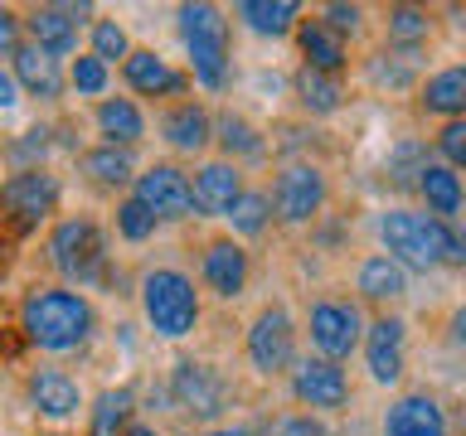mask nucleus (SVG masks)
Returning a JSON list of instances; mask_svg holds the SVG:
<instances>
[{
  "label": "nucleus",
  "mask_w": 466,
  "mask_h": 436,
  "mask_svg": "<svg viewBox=\"0 0 466 436\" xmlns=\"http://www.w3.org/2000/svg\"><path fill=\"white\" fill-rule=\"evenodd\" d=\"M20 15H15L10 5H0V54H15L20 49Z\"/></svg>",
  "instance_id": "44"
},
{
  "label": "nucleus",
  "mask_w": 466,
  "mask_h": 436,
  "mask_svg": "<svg viewBox=\"0 0 466 436\" xmlns=\"http://www.w3.org/2000/svg\"><path fill=\"white\" fill-rule=\"evenodd\" d=\"M379 253L393 257L399 267L413 276V272H442V243H437V218L422 213V209H408V203H393V209L379 213Z\"/></svg>",
  "instance_id": "5"
},
{
  "label": "nucleus",
  "mask_w": 466,
  "mask_h": 436,
  "mask_svg": "<svg viewBox=\"0 0 466 436\" xmlns=\"http://www.w3.org/2000/svg\"><path fill=\"white\" fill-rule=\"evenodd\" d=\"M413 189H418V199L428 203L422 213H432V218H461L466 213V180L457 170H447L442 160H428Z\"/></svg>",
  "instance_id": "24"
},
{
  "label": "nucleus",
  "mask_w": 466,
  "mask_h": 436,
  "mask_svg": "<svg viewBox=\"0 0 466 436\" xmlns=\"http://www.w3.org/2000/svg\"><path fill=\"white\" fill-rule=\"evenodd\" d=\"M291 398H297L311 417H330V412H345L350 407V373L345 363H330L320 354H306L291 363Z\"/></svg>",
  "instance_id": "11"
},
{
  "label": "nucleus",
  "mask_w": 466,
  "mask_h": 436,
  "mask_svg": "<svg viewBox=\"0 0 466 436\" xmlns=\"http://www.w3.org/2000/svg\"><path fill=\"white\" fill-rule=\"evenodd\" d=\"M437 243H442V267L466 272V228H461V218H437Z\"/></svg>",
  "instance_id": "42"
},
{
  "label": "nucleus",
  "mask_w": 466,
  "mask_h": 436,
  "mask_svg": "<svg viewBox=\"0 0 466 436\" xmlns=\"http://www.w3.org/2000/svg\"><path fill=\"white\" fill-rule=\"evenodd\" d=\"M364 78H370L379 93H413L418 87V64L393 49H379L370 54V64H364Z\"/></svg>",
  "instance_id": "33"
},
{
  "label": "nucleus",
  "mask_w": 466,
  "mask_h": 436,
  "mask_svg": "<svg viewBox=\"0 0 466 436\" xmlns=\"http://www.w3.org/2000/svg\"><path fill=\"white\" fill-rule=\"evenodd\" d=\"M87 15H93V5H35V10H25V35L29 44H35L39 54H49V58H73L78 54V29L87 25Z\"/></svg>",
  "instance_id": "14"
},
{
  "label": "nucleus",
  "mask_w": 466,
  "mask_h": 436,
  "mask_svg": "<svg viewBox=\"0 0 466 436\" xmlns=\"http://www.w3.org/2000/svg\"><path fill=\"white\" fill-rule=\"evenodd\" d=\"M291 93H297L301 112L306 116H335L345 107V83L330 78V73H316V68H297V78H291Z\"/></svg>",
  "instance_id": "30"
},
{
  "label": "nucleus",
  "mask_w": 466,
  "mask_h": 436,
  "mask_svg": "<svg viewBox=\"0 0 466 436\" xmlns=\"http://www.w3.org/2000/svg\"><path fill=\"white\" fill-rule=\"evenodd\" d=\"M272 218H282V223L301 228V223H316L320 213H326L330 203V174L316 165V160H287L282 170H277L272 180Z\"/></svg>",
  "instance_id": "6"
},
{
  "label": "nucleus",
  "mask_w": 466,
  "mask_h": 436,
  "mask_svg": "<svg viewBox=\"0 0 466 436\" xmlns=\"http://www.w3.org/2000/svg\"><path fill=\"white\" fill-rule=\"evenodd\" d=\"M214 145L224 151L228 165H258V160H268V136H262V126H253L243 112L214 116Z\"/></svg>",
  "instance_id": "25"
},
{
  "label": "nucleus",
  "mask_w": 466,
  "mask_h": 436,
  "mask_svg": "<svg viewBox=\"0 0 466 436\" xmlns=\"http://www.w3.org/2000/svg\"><path fill=\"white\" fill-rule=\"evenodd\" d=\"M316 238H320V247H335V243L345 238V223H330V228H320Z\"/></svg>",
  "instance_id": "47"
},
{
  "label": "nucleus",
  "mask_w": 466,
  "mask_h": 436,
  "mask_svg": "<svg viewBox=\"0 0 466 436\" xmlns=\"http://www.w3.org/2000/svg\"><path fill=\"white\" fill-rule=\"evenodd\" d=\"M87 54L97 58L102 68H112V64H127V54H131V35L116 20H93V29H87Z\"/></svg>",
  "instance_id": "36"
},
{
  "label": "nucleus",
  "mask_w": 466,
  "mask_h": 436,
  "mask_svg": "<svg viewBox=\"0 0 466 436\" xmlns=\"http://www.w3.org/2000/svg\"><path fill=\"white\" fill-rule=\"evenodd\" d=\"M243 354H248V369L262 378L291 373V363H297V320H291L287 305L272 301L253 315V325L243 334Z\"/></svg>",
  "instance_id": "8"
},
{
  "label": "nucleus",
  "mask_w": 466,
  "mask_h": 436,
  "mask_svg": "<svg viewBox=\"0 0 466 436\" xmlns=\"http://www.w3.org/2000/svg\"><path fill=\"white\" fill-rule=\"evenodd\" d=\"M160 136H166L170 151H185V155H199L214 145V116L204 102L195 97H180L175 107H166V116H160Z\"/></svg>",
  "instance_id": "20"
},
{
  "label": "nucleus",
  "mask_w": 466,
  "mask_h": 436,
  "mask_svg": "<svg viewBox=\"0 0 466 436\" xmlns=\"http://www.w3.org/2000/svg\"><path fill=\"white\" fill-rule=\"evenodd\" d=\"M49 136H54L49 126H29V131H20V141L5 145V155L15 160V170H39V160L49 155Z\"/></svg>",
  "instance_id": "40"
},
{
  "label": "nucleus",
  "mask_w": 466,
  "mask_h": 436,
  "mask_svg": "<svg viewBox=\"0 0 466 436\" xmlns=\"http://www.w3.org/2000/svg\"><path fill=\"white\" fill-rule=\"evenodd\" d=\"M137 421V388H107L87 407V436H122Z\"/></svg>",
  "instance_id": "31"
},
{
  "label": "nucleus",
  "mask_w": 466,
  "mask_h": 436,
  "mask_svg": "<svg viewBox=\"0 0 466 436\" xmlns=\"http://www.w3.org/2000/svg\"><path fill=\"white\" fill-rule=\"evenodd\" d=\"M428 160H432V155H428V141H422V136H399V141H389V155H384V174H389V184L413 189Z\"/></svg>",
  "instance_id": "34"
},
{
  "label": "nucleus",
  "mask_w": 466,
  "mask_h": 436,
  "mask_svg": "<svg viewBox=\"0 0 466 436\" xmlns=\"http://www.w3.org/2000/svg\"><path fill=\"white\" fill-rule=\"evenodd\" d=\"M189 189H195V213L199 218H224L233 209V199L243 194V174H238V165H228V160H204L195 170V180H189Z\"/></svg>",
  "instance_id": "22"
},
{
  "label": "nucleus",
  "mask_w": 466,
  "mask_h": 436,
  "mask_svg": "<svg viewBox=\"0 0 466 436\" xmlns=\"http://www.w3.org/2000/svg\"><path fill=\"white\" fill-rule=\"evenodd\" d=\"M297 49H301V64H306V68L330 73V78H345V68H350V44L335 39L320 20H301V25H297Z\"/></svg>",
  "instance_id": "27"
},
{
  "label": "nucleus",
  "mask_w": 466,
  "mask_h": 436,
  "mask_svg": "<svg viewBox=\"0 0 466 436\" xmlns=\"http://www.w3.org/2000/svg\"><path fill=\"white\" fill-rule=\"evenodd\" d=\"M137 296H141L146 325H151L160 340H170V344L189 340V334L199 330V320H204L199 291H195V282H189L180 267H151L141 276Z\"/></svg>",
  "instance_id": "3"
},
{
  "label": "nucleus",
  "mask_w": 466,
  "mask_h": 436,
  "mask_svg": "<svg viewBox=\"0 0 466 436\" xmlns=\"http://www.w3.org/2000/svg\"><path fill=\"white\" fill-rule=\"evenodd\" d=\"M379 436H451V417L437 392L428 388H413V392H399L384 417H379Z\"/></svg>",
  "instance_id": "15"
},
{
  "label": "nucleus",
  "mask_w": 466,
  "mask_h": 436,
  "mask_svg": "<svg viewBox=\"0 0 466 436\" xmlns=\"http://www.w3.org/2000/svg\"><path fill=\"white\" fill-rule=\"evenodd\" d=\"M355 291H360V301L389 311V305H399L408 296V272L393 257L370 253V257H360V267H355Z\"/></svg>",
  "instance_id": "23"
},
{
  "label": "nucleus",
  "mask_w": 466,
  "mask_h": 436,
  "mask_svg": "<svg viewBox=\"0 0 466 436\" xmlns=\"http://www.w3.org/2000/svg\"><path fill=\"white\" fill-rule=\"evenodd\" d=\"M93 122H97L102 145H122V151H131L137 141H146V112H141L137 97H102Z\"/></svg>",
  "instance_id": "26"
},
{
  "label": "nucleus",
  "mask_w": 466,
  "mask_h": 436,
  "mask_svg": "<svg viewBox=\"0 0 466 436\" xmlns=\"http://www.w3.org/2000/svg\"><path fill=\"white\" fill-rule=\"evenodd\" d=\"M58 199H64V184L49 170H15L0 180V218L15 233H35L49 213H58Z\"/></svg>",
  "instance_id": "9"
},
{
  "label": "nucleus",
  "mask_w": 466,
  "mask_h": 436,
  "mask_svg": "<svg viewBox=\"0 0 466 436\" xmlns=\"http://www.w3.org/2000/svg\"><path fill=\"white\" fill-rule=\"evenodd\" d=\"M384 39H389L393 54H403V58H413V64H418L422 44L432 39V15L422 10V5H389V15H384Z\"/></svg>",
  "instance_id": "29"
},
{
  "label": "nucleus",
  "mask_w": 466,
  "mask_h": 436,
  "mask_svg": "<svg viewBox=\"0 0 466 436\" xmlns=\"http://www.w3.org/2000/svg\"><path fill=\"white\" fill-rule=\"evenodd\" d=\"M25 392H29V402H35V412L49 417V421H68V417H78V407H83L78 378H73L68 369H58V363H39V369H29Z\"/></svg>",
  "instance_id": "18"
},
{
  "label": "nucleus",
  "mask_w": 466,
  "mask_h": 436,
  "mask_svg": "<svg viewBox=\"0 0 466 436\" xmlns=\"http://www.w3.org/2000/svg\"><path fill=\"white\" fill-rule=\"evenodd\" d=\"M78 165L97 189H131V180H137V160L122 145H93V151H83Z\"/></svg>",
  "instance_id": "32"
},
{
  "label": "nucleus",
  "mask_w": 466,
  "mask_h": 436,
  "mask_svg": "<svg viewBox=\"0 0 466 436\" xmlns=\"http://www.w3.org/2000/svg\"><path fill=\"white\" fill-rule=\"evenodd\" d=\"M306 334H311V354L345 363L350 354H360L364 340V311L350 296H316L306 305Z\"/></svg>",
  "instance_id": "7"
},
{
  "label": "nucleus",
  "mask_w": 466,
  "mask_h": 436,
  "mask_svg": "<svg viewBox=\"0 0 466 436\" xmlns=\"http://www.w3.org/2000/svg\"><path fill=\"white\" fill-rule=\"evenodd\" d=\"M49 267L64 276V282L78 291V286H97L107 276V238H102L97 218L87 213H73V218H58L49 228Z\"/></svg>",
  "instance_id": "4"
},
{
  "label": "nucleus",
  "mask_w": 466,
  "mask_h": 436,
  "mask_svg": "<svg viewBox=\"0 0 466 436\" xmlns=\"http://www.w3.org/2000/svg\"><path fill=\"white\" fill-rule=\"evenodd\" d=\"M199 436H253L248 427H209V431H199Z\"/></svg>",
  "instance_id": "49"
},
{
  "label": "nucleus",
  "mask_w": 466,
  "mask_h": 436,
  "mask_svg": "<svg viewBox=\"0 0 466 436\" xmlns=\"http://www.w3.org/2000/svg\"><path fill=\"white\" fill-rule=\"evenodd\" d=\"M156 233H160V218L146 209L137 194H122V199H116V238L146 243V238H156Z\"/></svg>",
  "instance_id": "37"
},
{
  "label": "nucleus",
  "mask_w": 466,
  "mask_h": 436,
  "mask_svg": "<svg viewBox=\"0 0 466 436\" xmlns=\"http://www.w3.org/2000/svg\"><path fill=\"white\" fill-rule=\"evenodd\" d=\"M316 20L326 25L335 39H345V44L364 35V5H350V0H330V5H320Z\"/></svg>",
  "instance_id": "39"
},
{
  "label": "nucleus",
  "mask_w": 466,
  "mask_h": 436,
  "mask_svg": "<svg viewBox=\"0 0 466 436\" xmlns=\"http://www.w3.org/2000/svg\"><path fill=\"white\" fill-rule=\"evenodd\" d=\"M20 330L44 354H73L97 334V311L73 286H29L20 301Z\"/></svg>",
  "instance_id": "1"
},
{
  "label": "nucleus",
  "mask_w": 466,
  "mask_h": 436,
  "mask_svg": "<svg viewBox=\"0 0 466 436\" xmlns=\"http://www.w3.org/2000/svg\"><path fill=\"white\" fill-rule=\"evenodd\" d=\"M122 83L131 97H185L189 93V73L175 68L170 58H160L156 49H131L122 64Z\"/></svg>",
  "instance_id": "17"
},
{
  "label": "nucleus",
  "mask_w": 466,
  "mask_h": 436,
  "mask_svg": "<svg viewBox=\"0 0 466 436\" xmlns=\"http://www.w3.org/2000/svg\"><path fill=\"white\" fill-rule=\"evenodd\" d=\"M199 282L204 291H214L218 301H238L248 282H253V257H248V247L238 238H214L204 243L199 253Z\"/></svg>",
  "instance_id": "16"
},
{
  "label": "nucleus",
  "mask_w": 466,
  "mask_h": 436,
  "mask_svg": "<svg viewBox=\"0 0 466 436\" xmlns=\"http://www.w3.org/2000/svg\"><path fill=\"white\" fill-rule=\"evenodd\" d=\"M233 15L262 39H287V35H297V25H301L297 0H238Z\"/></svg>",
  "instance_id": "28"
},
{
  "label": "nucleus",
  "mask_w": 466,
  "mask_h": 436,
  "mask_svg": "<svg viewBox=\"0 0 466 436\" xmlns=\"http://www.w3.org/2000/svg\"><path fill=\"white\" fill-rule=\"evenodd\" d=\"M68 87L78 97H107V83H112V68H102L93 54H73V64H68Z\"/></svg>",
  "instance_id": "38"
},
{
  "label": "nucleus",
  "mask_w": 466,
  "mask_h": 436,
  "mask_svg": "<svg viewBox=\"0 0 466 436\" xmlns=\"http://www.w3.org/2000/svg\"><path fill=\"white\" fill-rule=\"evenodd\" d=\"M418 112L437 116V122H466V64H447L418 78Z\"/></svg>",
  "instance_id": "19"
},
{
  "label": "nucleus",
  "mask_w": 466,
  "mask_h": 436,
  "mask_svg": "<svg viewBox=\"0 0 466 436\" xmlns=\"http://www.w3.org/2000/svg\"><path fill=\"white\" fill-rule=\"evenodd\" d=\"M170 402L195 421H218L228 412V378L209 359H180L170 369Z\"/></svg>",
  "instance_id": "10"
},
{
  "label": "nucleus",
  "mask_w": 466,
  "mask_h": 436,
  "mask_svg": "<svg viewBox=\"0 0 466 436\" xmlns=\"http://www.w3.org/2000/svg\"><path fill=\"white\" fill-rule=\"evenodd\" d=\"M224 218H228V228L238 233V238H262V233L272 228V203H268L262 189H243Z\"/></svg>",
  "instance_id": "35"
},
{
  "label": "nucleus",
  "mask_w": 466,
  "mask_h": 436,
  "mask_svg": "<svg viewBox=\"0 0 466 436\" xmlns=\"http://www.w3.org/2000/svg\"><path fill=\"white\" fill-rule=\"evenodd\" d=\"M364 369L379 388H393L408 373V320L393 311H379L374 320H364V340H360Z\"/></svg>",
  "instance_id": "12"
},
{
  "label": "nucleus",
  "mask_w": 466,
  "mask_h": 436,
  "mask_svg": "<svg viewBox=\"0 0 466 436\" xmlns=\"http://www.w3.org/2000/svg\"><path fill=\"white\" fill-rule=\"evenodd\" d=\"M131 194H137L160 223H180V218L195 213V189H189V174L175 165V160H156V165L137 170Z\"/></svg>",
  "instance_id": "13"
},
{
  "label": "nucleus",
  "mask_w": 466,
  "mask_h": 436,
  "mask_svg": "<svg viewBox=\"0 0 466 436\" xmlns=\"http://www.w3.org/2000/svg\"><path fill=\"white\" fill-rule=\"evenodd\" d=\"M447 340H451V349L466 359V301H461L457 311H451V320H447Z\"/></svg>",
  "instance_id": "45"
},
{
  "label": "nucleus",
  "mask_w": 466,
  "mask_h": 436,
  "mask_svg": "<svg viewBox=\"0 0 466 436\" xmlns=\"http://www.w3.org/2000/svg\"><path fill=\"white\" fill-rule=\"evenodd\" d=\"M262 436H326V431H320V421L311 412H287V417H277Z\"/></svg>",
  "instance_id": "43"
},
{
  "label": "nucleus",
  "mask_w": 466,
  "mask_h": 436,
  "mask_svg": "<svg viewBox=\"0 0 466 436\" xmlns=\"http://www.w3.org/2000/svg\"><path fill=\"white\" fill-rule=\"evenodd\" d=\"M175 25H180L185 54H189V83H199L204 93H224L228 87V68H233V39H228V20L224 10L209 5V0H189V5L175 10Z\"/></svg>",
  "instance_id": "2"
},
{
  "label": "nucleus",
  "mask_w": 466,
  "mask_h": 436,
  "mask_svg": "<svg viewBox=\"0 0 466 436\" xmlns=\"http://www.w3.org/2000/svg\"><path fill=\"white\" fill-rule=\"evenodd\" d=\"M20 107V83L10 78V68L0 64V112H15Z\"/></svg>",
  "instance_id": "46"
},
{
  "label": "nucleus",
  "mask_w": 466,
  "mask_h": 436,
  "mask_svg": "<svg viewBox=\"0 0 466 436\" xmlns=\"http://www.w3.org/2000/svg\"><path fill=\"white\" fill-rule=\"evenodd\" d=\"M10 78L20 83V97H35V102H58L64 97V64L49 54H39L35 44H20L10 54Z\"/></svg>",
  "instance_id": "21"
},
{
  "label": "nucleus",
  "mask_w": 466,
  "mask_h": 436,
  "mask_svg": "<svg viewBox=\"0 0 466 436\" xmlns=\"http://www.w3.org/2000/svg\"><path fill=\"white\" fill-rule=\"evenodd\" d=\"M122 436H166V431H160L156 421H131V427H127Z\"/></svg>",
  "instance_id": "48"
},
{
  "label": "nucleus",
  "mask_w": 466,
  "mask_h": 436,
  "mask_svg": "<svg viewBox=\"0 0 466 436\" xmlns=\"http://www.w3.org/2000/svg\"><path fill=\"white\" fill-rule=\"evenodd\" d=\"M432 151L447 170H466V122H442V131L432 136Z\"/></svg>",
  "instance_id": "41"
}]
</instances>
